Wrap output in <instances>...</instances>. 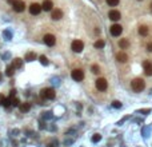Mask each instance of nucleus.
Wrapping results in <instances>:
<instances>
[{"mask_svg":"<svg viewBox=\"0 0 152 147\" xmlns=\"http://www.w3.org/2000/svg\"><path fill=\"white\" fill-rule=\"evenodd\" d=\"M43 40H44V43L49 47L53 46V44L56 43V38L52 35V34H47V35H44V39H43Z\"/></svg>","mask_w":152,"mask_h":147,"instance_id":"obj_10","label":"nucleus"},{"mask_svg":"<svg viewBox=\"0 0 152 147\" xmlns=\"http://www.w3.org/2000/svg\"><path fill=\"white\" fill-rule=\"evenodd\" d=\"M20 100H19V99L17 98H14L12 99V106H15V107H20Z\"/></svg>","mask_w":152,"mask_h":147,"instance_id":"obj_25","label":"nucleus"},{"mask_svg":"<svg viewBox=\"0 0 152 147\" xmlns=\"http://www.w3.org/2000/svg\"><path fill=\"white\" fill-rule=\"evenodd\" d=\"M119 47H120L121 49H127L128 47H129V40H128V39H120V40H119Z\"/></svg>","mask_w":152,"mask_h":147,"instance_id":"obj_16","label":"nucleus"},{"mask_svg":"<svg viewBox=\"0 0 152 147\" xmlns=\"http://www.w3.org/2000/svg\"><path fill=\"white\" fill-rule=\"evenodd\" d=\"M91 71H92V74H100V67L97 66V64H93L92 67H91Z\"/></svg>","mask_w":152,"mask_h":147,"instance_id":"obj_22","label":"nucleus"},{"mask_svg":"<svg viewBox=\"0 0 152 147\" xmlns=\"http://www.w3.org/2000/svg\"><path fill=\"white\" fill-rule=\"evenodd\" d=\"M105 1H107V4L108 5H111V7H116L120 0H105Z\"/></svg>","mask_w":152,"mask_h":147,"instance_id":"obj_23","label":"nucleus"},{"mask_svg":"<svg viewBox=\"0 0 152 147\" xmlns=\"http://www.w3.org/2000/svg\"><path fill=\"white\" fill-rule=\"evenodd\" d=\"M71 76H72L73 80L81 82L84 79V71L80 70V68H75V70H72V72H71Z\"/></svg>","mask_w":152,"mask_h":147,"instance_id":"obj_3","label":"nucleus"},{"mask_svg":"<svg viewBox=\"0 0 152 147\" xmlns=\"http://www.w3.org/2000/svg\"><path fill=\"white\" fill-rule=\"evenodd\" d=\"M116 60L119 63H127L128 62V55L124 52V51H120V52L116 54Z\"/></svg>","mask_w":152,"mask_h":147,"instance_id":"obj_12","label":"nucleus"},{"mask_svg":"<svg viewBox=\"0 0 152 147\" xmlns=\"http://www.w3.org/2000/svg\"><path fill=\"white\" fill-rule=\"evenodd\" d=\"M149 11H151V12H152V3L149 4Z\"/></svg>","mask_w":152,"mask_h":147,"instance_id":"obj_33","label":"nucleus"},{"mask_svg":"<svg viewBox=\"0 0 152 147\" xmlns=\"http://www.w3.org/2000/svg\"><path fill=\"white\" fill-rule=\"evenodd\" d=\"M112 107H115V109H120L121 103L119 100H114V102H112Z\"/></svg>","mask_w":152,"mask_h":147,"instance_id":"obj_27","label":"nucleus"},{"mask_svg":"<svg viewBox=\"0 0 152 147\" xmlns=\"http://www.w3.org/2000/svg\"><path fill=\"white\" fill-rule=\"evenodd\" d=\"M51 18L53 19V20H60V19L63 18V11L62 10H53L52 11Z\"/></svg>","mask_w":152,"mask_h":147,"instance_id":"obj_13","label":"nucleus"},{"mask_svg":"<svg viewBox=\"0 0 152 147\" xmlns=\"http://www.w3.org/2000/svg\"><path fill=\"white\" fill-rule=\"evenodd\" d=\"M11 102H12V100H11V99L10 98H5V102H4V107H10V106H11Z\"/></svg>","mask_w":152,"mask_h":147,"instance_id":"obj_28","label":"nucleus"},{"mask_svg":"<svg viewBox=\"0 0 152 147\" xmlns=\"http://www.w3.org/2000/svg\"><path fill=\"white\" fill-rule=\"evenodd\" d=\"M95 86H96V88L99 91H105L108 87V82H107V79H104V78H99V79L95 82Z\"/></svg>","mask_w":152,"mask_h":147,"instance_id":"obj_4","label":"nucleus"},{"mask_svg":"<svg viewBox=\"0 0 152 147\" xmlns=\"http://www.w3.org/2000/svg\"><path fill=\"white\" fill-rule=\"evenodd\" d=\"M131 88H132V90H134L135 92H142V91H144V88H145V82H144V79H142V78H135V79L131 82Z\"/></svg>","mask_w":152,"mask_h":147,"instance_id":"obj_1","label":"nucleus"},{"mask_svg":"<svg viewBox=\"0 0 152 147\" xmlns=\"http://www.w3.org/2000/svg\"><path fill=\"white\" fill-rule=\"evenodd\" d=\"M100 139H101V135H100V134H95V135L92 137V142H95V143H96V142H99Z\"/></svg>","mask_w":152,"mask_h":147,"instance_id":"obj_26","label":"nucleus"},{"mask_svg":"<svg viewBox=\"0 0 152 147\" xmlns=\"http://www.w3.org/2000/svg\"><path fill=\"white\" fill-rule=\"evenodd\" d=\"M138 32H139V35H140V36H147L149 34L148 25H140V27H139V30H138Z\"/></svg>","mask_w":152,"mask_h":147,"instance_id":"obj_14","label":"nucleus"},{"mask_svg":"<svg viewBox=\"0 0 152 147\" xmlns=\"http://www.w3.org/2000/svg\"><path fill=\"white\" fill-rule=\"evenodd\" d=\"M40 96H42L43 99H55L56 92L53 88L48 87V88H44V90L40 92Z\"/></svg>","mask_w":152,"mask_h":147,"instance_id":"obj_2","label":"nucleus"},{"mask_svg":"<svg viewBox=\"0 0 152 147\" xmlns=\"http://www.w3.org/2000/svg\"><path fill=\"white\" fill-rule=\"evenodd\" d=\"M4 102H5V98H4V95H3V94H0V106H3V104H4Z\"/></svg>","mask_w":152,"mask_h":147,"instance_id":"obj_30","label":"nucleus"},{"mask_svg":"<svg viewBox=\"0 0 152 147\" xmlns=\"http://www.w3.org/2000/svg\"><path fill=\"white\" fill-rule=\"evenodd\" d=\"M12 66L15 67V68H21V66H23V60L20 59V58H16V59H14V63H12Z\"/></svg>","mask_w":152,"mask_h":147,"instance_id":"obj_18","label":"nucleus"},{"mask_svg":"<svg viewBox=\"0 0 152 147\" xmlns=\"http://www.w3.org/2000/svg\"><path fill=\"white\" fill-rule=\"evenodd\" d=\"M42 7L44 11H51L52 8H53V3H52L51 0H44L42 4Z\"/></svg>","mask_w":152,"mask_h":147,"instance_id":"obj_15","label":"nucleus"},{"mask_svg":"<svg viewBox=\"0 0 152 147\" xmlns=\"http://www.w3.org/2000/svg\"><path fill=\"white\" fill-rule=\"evenodd\" d=\"M104 46H105V42H104L103 39H99V40H96V42H95V47H96V48H104Z\"/></svg>","mask_w":152,"mask_h":147,"instance_id":"obj_20","label":"nucleus"},{"mask_svg":"<svg viewBox=\"0 0 152 147\" xmlns=\"http://www.w3.org/2000/svg\"><path fill=\"white\" fill-rule=\"evenodd\" d=\"M108 18H110L112 21H118V20H120L121 14L116 10H111L110 12H108Z\"/></svg>","mask_w":152,"mask_h":147,"instance_id":"obj_9","label":"nucleus"},{"mask_svg":"<svg viewBox=\"0 0 152 147\" xmlns=\"http://www.w3.org/2000/svg\"><path fill=\"white\" fill-rule=\"evenodd\" d=\"M39 59H40V62H42L43 66H48V59H47L44 55H42L40 58H39Z\"/></svg>","mask_w":152,"mask_h":147,"instance_id":"obj_24","label":"nucleus"},{"mask_svg":"<svg viewBox=\"0 0 152 147\" xmlns=\"http://www.w3.org/2000/svg\"><path fill=\"white\" fill-rule=\"evenodd\" d=\"M0 82H1V75H0Z\"/></svg>","mask_w":152,"mask_h":147,"instance_id":"obj_34","label":"nucleus"},{"mask_svg":"<svg viewBox=\"0 0 152 147\" xmlns=\"http://www.w3.org/2000/svg\"><path fill=\"white\" fill-rule=\"evenodd\" d=\"M15 70H16V68H15L14 66H8L7 68H5V75H7V76H12L15 74Z\"/></svg>","mask_w":152,"mask_h":147,"instance_id":"obj_19","label":"nucleus"},{"mask_svg":"<svg viewBox=\"0 0 152 147\" xmlns=\"http://www.w3.org/2000/svg\"><path fill=\"white\" fill-rule=\"evenodd\" d=\"M110 32L112 36H120L123 32V27L120 24H112L110 27Z\"/></svg>","mask_w":152,"mask_h":147,"instance_id":"obj_6","label":"nucleus"},{"mask_svg":"<svg viewBox=\"0 0 152 147\" xmlns=\"http://www.w3.org/2000/svg\"><path fill=\"white\" fill-rule=\"evenodd\" d=\"M12 8H14L15 12H23V11L25 10V4H24V1H21V0H17L16 3L12 5Z\"/></svg>","mask_w":152,"mask_h":147,"instance_id":"obj_11","label":"nucleus"},{"mask_svg":"<svg viewBox=\"0 0 152 147\" xmlns=\"http://www.w3.org/2000/svg\"><path fill=\"white\" fill-rule=\"evenodd\" d=\"M71 48H72V51H75V52H81L84 48V43L81 42V40H79V39H76V40L72 42V44H71Z\"/></svg>","mask_w":152,"mask_h":147,"instance_id":"obj_5","label":"nucleus"},{"mask_svg":"<svg viewBox=\"0 0 152 147\" xmlns=\"http://www.w3.org/2000/svg\"><path fill=\"white\" fill-rule=\"evenodd\" d=\"M42 10H43V7L38 3H34V4L29 5V14L31 15H39L40 12H42Z\"/></svg>","mask_w":152,"mask_h":147,"instance_id":"obj_8","label":"nucleus"},{"mask_svg":"<svg viewBox=\"0 0 152 147\" xmlns=\"http://www.w3.org/2000/svg\"><path fill=\"white\" fill-rule=\"evenodd\" d=\"M145 48H147V51H148V52H152V42L147 43V47H145Z\"/></svg>","mask_w":152,"mask_h":147,"instance_id":"obj_29","label":"nucleus"},{"mask_svg":"<svg viewBox=\"0 0 152 147\" xmlns=\"http://www.w3.org/2000/svg\"><path fill=\"white\" fill-rule=\"evenodd\" d=\"M4 36H5V38H11V34L8 31H4Z\"/></svg>","mask_w":152,"mask_h":147,"instance_id":"obj_32","label":"nucleus"},{"mask_svg":"<svg viewBox=\"0 0 152 147\" xmlns=\"http://www.w3.org/2000/svg\"><path fill=\"white\" fill-rule=\"evenodd\" d=\"M143 70H144V74L147 76H152V62L151 60H144L143 62Z\"/></svg>","mask_w":152,"mask_h":147,"instance_id":"obj_7","label":"nucleus"},{"mask_svg":"<svg viewBox=\"0 0 152 147\" xmlns=\"http://www.w3.org/2000/svg\"><path fill=\"white\" fill-rule=\"evenodd\" d=\"M16 1H17V0H7V3H8V4H12V5H14Z\"/></svg>","mask_w":152,"mask_h":147,"instance_id":"obj_31","label":"nucleus"},{"mask_svg":"<svg viewBox=\"0 0 152 147\" xmlns=\"http://www.w3.org/2000/svg\"><path fill=\"white\" fill-rule=\"evenodd\" d=\"M34 59H36V55H35L34 52H28L27 55H25V60H27V62H31V60H34Z\"/></svg>","mask_w":152,"mask_h":147,"instance_id":"obj_21","label":"nucleus"},{"mask_svg":"<svg viewBox=\"0 0 152 147\" xmlns=\"http://www.w3.org/2000/svg\"><path fill=\"white\" fill-rule=\"evenodd\" d=\"M19 109H20L21 112H27V111H29V109H31V104H29L28 102H24V103H21L20 104Z\"/></svg>","mask_w":152,"mask_h":147,"instance_id":"obj_17","label":"nucleus"}]
</instances>
